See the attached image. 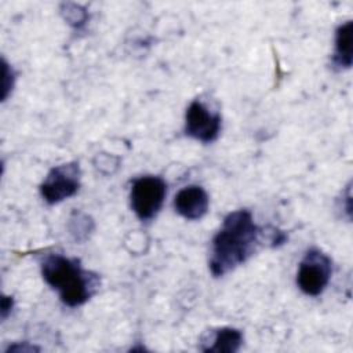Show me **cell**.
<instances>
[{
    "mask_svg": "<svg viewBox=\"0 0 353 353\" xmlns=\"http://www.w3.org/2000/svg\"><path fill=\"white\" fill-rule=\"evenodd\" d=\"M261 236L262 229L254 222L248 210H237L226 215L211 241L208 265L212 276H225L244 263L256 251Z\"/></svg>",
    "mask_w": 353,
    "mask_h": 353,
    "instance_id": "obj_1",
    "label": "cell"
},
{
    "mask_svg": "<svg viewBox=\"0 0 353 353\" xmlns=\"http://www.w3.org/2000/svg\"><path fill=\"white\" fill-rule=\"evenodd\" d=\"M46 283L57 290L61 301L70 307L85 303L98 290L99 277L81 268L74 258L62 254H48L41 262Z\"/></svg>",
    "mask_w": 353,
    "mask_h": 353,
    "instance_id": "obj_2",
    "label": "cell"
},
{
    "mask_svg": "<svg viewBox=\"0 0 353 353\" xmlns=\"http://www.w3.org/2000/svg\"><path fill=\"white\" fill-rule=\"evenodd\" d=\"M165 194L167 183L163 178L154 175L141 176L131 186V208L141 221H149L161 210Z\"/></svg>",
    "mask_w": 353,
    "mask_h": 353,
    "instance_id": "obj_3",
    "label": "cell"
},
{
    "mask_svg": "<svg viewBox=\"0 0 353 353\" xmlns=\"http://www.w3.org/2000/svg\"><path fill=\"white\" fill-rule=\"evenodd\" d=\"M332 274V261L319 248L306 251L299 263L296 284L299 290L310 296L320 295L330 283Z\"/></svg>",
    "mask_w": 353,
    "mask_h": 353,
    "instance_id": "obj_4",
    "label": "cell"
},
{
    "mask_svg": "<svg viewBox=\"0 0 353 353\" xmlns=\"http://www.w3.org/2000/svg\"><path fill=\"white\" fill-rule=\"evenodd\" d=\"M81 171L79 163L70 161L51 168L40 185V193L46 203L58 204L72 197L80 188Z\"/></svg>",
    "mask_w": 353,
    "mask_h": 353,
    "instance_id": "obj_5",
    "label": "cell"
},
{
    "mask_svg": "<svg viewBox=\"0 0 353 353\" xmlns=\"http://www.w3.org/2000/svg\"><path fill=\"white\" fill-rule=\"evenodd\" d=\"M222 119L218 112L208 109L201 101H193L186 109L185 132L193 139L208 143L218 138Z\"/></svg>",
    "mask_w": 353,
    "mask_h": 353,
    "instance_id": "obj_6",
    "label": "cell"
},
{
    "mask_svg": "<svg viewBox=\"0 0 353 353\" xmlns=\"http://www.w3.org/2000/svg\"><path fill=\"white\" fill-rule=\"evenodd\" d=\"M210 205L207 192L197 185H190L181 189L174 199L175 211L185 219L196 221L203 218Z\"/></svg>",
    "mask_w": 353,
    "mask_h": 353,
    "instance_id": "obj_7",
    "label": "cell"
},
{
    "mask_svg": "<svg viewBox=\"0 0 353 353\" xmlns=\"http://www.w3.org/2000/svg\"><path fill=\"white\" fill-rule=\"evenodd\" d=\"M201 350L211 353H236L243 345V334L237 328L222 327L214 334H210L208 339H203Z\"/></svg>",
    "mask_w": 353,
    "mask_h": 353,
    "instance_id": "obj_8",
    "label": "cell"
},
{
    "mask_svg": "<svg viewBox=\"0 0 353 353\" xmlns=\"http://www.w3.org/2000/svg\"><path fill=\"white\" fill-rule=\"evenodd\" d=\"M353 62V22L346 21L335 30L332 63L338 69H349Z\"/></svg>",
    "mask_w": 353,
    "mask_h": 353,
    "instance_id": "obj_9",
    "label": "cell"
},
{
    "mask_svg": "<svg viewBox=\"0 0 353 353\" xmlns=\"http://www.w3.org/2000/svg\"><path fill=\"white\" fill-rule=\"evenodd\" d=\"M69 221H70L69 222V230H70V234L74 237L76 241L85 240L94 229L92 219L85 214L74 211Z\"/></svg>",
    "mask_w": 353,
    "mask_h": 353,
    "instance_id": "obj_10",
    "label": "cell"
},
{
    "mask_svg": "<svg viewBox=\"0 0 353 353\" xmlns=\"http://www.w3.org/2000/svg\"><path fill=\"white\" fill-rule=\"evenodd\" d=\"M65 19L73 26H81L87 19V12L76 4H66V11H62Z\"/></svg>",
    "mask_w": 353,
    "mask_h": 353,
    "instance_id": "obj_11",
    "label": "cell"
},
{
    "mask_svg": "<svg viewBox=\"0 0 353 353\" xmlns=\"http://www.w3.org/2000/svg\"><path fill=\"white\" fill-rule=\"evenodd\" d=\"M15 74L12 68L3 59V79H1V99L6 101L8 94L12 91Z\"/></svg>",
    "mask_w": 353,
    "mask_h": 353,
    "instance_id": "obj_12",
    "label": "cell"
},
{
    "mask_svg": "<svg viewBox=\"0 0 353 353\" xmlns=\"http://www.w3.org/2000/svg\"><path fill=\"white\" fill-rule=\"evenodd\" d=\"M12 298L11 296H7V295H3L1 298V303H0V313H1V319H7V316L11 313L12 310Z\"/></svg>",
    "mask_w": 353,
    "mask_h": 353,
    "instance_id": "obj_13",
    "label": "cell"
},
{
    "mask_svg": "<svg viewBox=\"0 0 353 353\" xmlns=\"http://www.w3.org/2000/svg\"><path fill=\"white\" fill-rule=\"evenodd\" d=\"M34 350H39V347L33 346V345H28V342H25L23 345H11L7 352H34Z\"/></svg>",
    "mask_w": 353,
    "mask_h": 353,
    "instance_id": "obj_14",
    "label": "cell"
}]
</instances>
